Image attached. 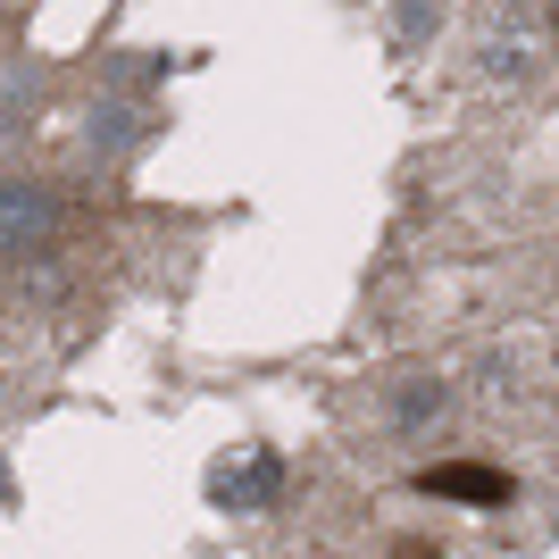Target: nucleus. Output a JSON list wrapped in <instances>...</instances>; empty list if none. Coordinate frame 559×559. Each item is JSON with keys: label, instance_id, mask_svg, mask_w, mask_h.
Returning a JSON list of instances; mask_svg holds the SVG:
<instances>
[{"label": "nucleus", "instance_id": "nucleus-1", "mask_svg": "<svg viewBox=\"0 0 559 559\" xmlns=\"http://www.w3.org/2000/svg\"><path fill=\"white\" fill-rule=\"evenodd\" d=\"M418 492H435V501H460V510H501L510 501V467H492V460H443V467H426Z\"/></svg>", "mask_w": 559, "mask_h": 559}]
</instances>
